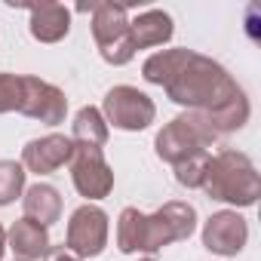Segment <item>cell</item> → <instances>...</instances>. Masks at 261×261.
<instances>
[{
  "label": "cell",
  "mask_w": 261,
  "mask_h": 261,
  "mask_svg": "<svg viewBox=\"0 0 261 261\" xmlns=\"http://www.w3.org/2000/svg\"><path fill=\"white\" fill-rule=\"evenodd\" d=\"M4 252H7V230L0 224V261H4Z\"/></svg>",
  "instance_id": "cell-21"
},
{
  "label": "cell",
  "mask_w": 261,
  "mask_h": 261,
  "mask_svg": "<svg viewBox=\"0 0 261 261\" xmlns=\"http://www.w3.org/2000/svg\"><path fill=\"white\" fill-rule=\"evenodd\" d=\"M13 261H22V258H13Z\"/></svg>",
  "instance_id": "cell-23"
},
{
  "label": "cell",
  "mask_w": 261,
  "mask_h": 261,
  "mask_svg": "<svg viewBox=\"0 0 261 261\" xmlns=\"http://www.w3.org/2000/svg\"><path fill=\"white\" fill-rule=\"evenodd\" d=\"M218 133L206 123V117L200 111H185L178 117H172L154 139V151L163 163L175 166L194 154H209L212 145H218Z\"/></svg>",
  "instance_id": "cell-4"
},
{
  "label": "cell",
  "mask_w": 261,
  "mask_h": 261,
  "mask_svg": "<svg viewBox=\"0 0 261 261\" xmlns=\"http://www.w3.org/2000/svg\"><path fill=\"white\" fill-rule=\"evenodd\" d=\"M19 114L40 120L46 126H59V123H65V114H68V95H65V89H59L49 80H40L34 74H22Z\"/></svg>",
  "instance_id": "cell-9"
},
{
  "label": "cell",
  "mask_w": 261,
  "mask_h": 261,
  "mask_svg": "<svg viewBox=\"0 0 261 261\" xmlns=\"http://www.w3.org/2000/svg\"><path fill=\"white\" fill-rule=\"evenodd\" d=\"M129 31H133V46L139 53V49H154L169 43L175 34V25L166 10H145L136 19H129Z\"/></svg>",
  "instance_id": "cell-14"
},
{
  "label": "cell",
  "mask_w": 261,
  "mask_h": 261,
  "mask_svg": "<svg viewBox=\"0 0 261 261\" xmlns=\"http://www.w3.org/2000/svg\"><path fill=\"white\" fill-rule=\"evenodd\" d=\"M200 191L209 200H218V203H227L237 209H249L261 197V175H258L255 163L249 160V154L227 148V151H218L215 157H209Z\"/></svg>",
  "instance_id": "cell-3"
},
{
  "label": "cell",
  "mask_w": 261,
  "mask_h": 261,
  "mask_svg": "<svg viewBox=\"0 0 261 261\" xmlns=\"http://www.w3.org/2000/svg\"><path fill=\"white\" fill-rule=\"evenodd\" d=\"M108 233H111V218L101 206L95 203H83L71 212L68 218V230H65V249L71 255H77L80 261L86 258H98L108 246Z\"/></svg>",
  "instance_id": "cell-7"
},
{
  "label": "cell",
  "mask_w": 261,
  "mask_h": 261,
  "mask_svg": "<svg viewBox=\"0 0 261 261\" xmlns=\"http://www.w3.org/2000/svg\"><path fill=\"white\" fill-rule=\"evenodd\" d=\"M22 209H25V218H31V221H37V224L49 227V224H56V221L62 218V194H59L53 185L37 181V185L25 188V194H22Z\"/></svg>",
  "instance_id": "cell-15"
},
{
  "label": "cell",
  "mask_w": 261,
  "mask_h": 261,
  "mask_svg": "<svg viewBox=\"0 0 261 261\" xmlns=\"http://www.w3.org/2000/svg\"><path fill=\"white\" fill-rule=\"evenodd\" d=\"M92 40L98 46V56L114 65L123 68L136 59V46H133V31H129V7L123 4H111L101 0L92 10Z\"/></svg>",
  "instance_id": "cell-5"
},
{
  "label": "cell",
  "mask_w": 261,
  "mask_h": 261,
  "mask_svg": "<svg viewBox=\"0 0 261 261\" xmlns=\"http://www.w3.org/2000/svg\"><path fill=\"white\" fill-rule=\"evenodd\" d=\"M43 261H80L77 255H71L65 246H49V252H46V258Z\"/></svg>",
  "instance_id": "cell-20"
},
{
  "label": "cell",
  "mask_w": 261,
  "mask_h": 261,
  "mask_svg": "<svg viewBox=\"0 0 261 261\" xmlns=\"http://www.w3.org/2000/svg\"><path fill=\"white\" fill-rule=\"evenodd\" d=\"M25 166L16 160H0V206L16 203V197L25 194Z\"/></svg>",
  "instance_id": "cell-17"
},
{
  "label": "cell",
  "mask_w": 261,
  "mask_h": 261,
  "mask_svg": "<svg viewBox=\"0 0 261 261\" xmlns=\"http://www.w3.org/2000/svg\"><path fill=\"white\" fill-rule=\"evenodd\" d=\"M197 230V209L185 200L163 203L154 215H145L136 206H126L117 218V249L123 255H157L160 249L191 240Z\"/></svg>",
  "instance_id": "cell-2"
},
{
  "label": "cell",
  "mask_w": 261,
  "mask_h": 261,
  "mask_svg": "<svg viewBox=\"0 0 261 261\" xmlns=\"http://www.w3.org/2000/svg\"><path fill=\"white\" fill-rule=\"evenodd\" d=\"M7 246L16 252V258L22 261H40L49 252V227L31 221V218H19L13 221V227L7 230Z\"/></svg>",
  "instance_id": "cell-13"
},
{
  "label": "cell",
  "mask_w": 261,
  "mask_h": 261,
  "mask_svg": "<svg viewBox=\"0 0 261 261\" xmlns=\"http://www.w3.org/2000/svg\"><path fill=\"white\" fill-rule=\"evenodd\" d=\"M71 181L77 188L80 197L92 200H105L114 191V169L105 160L101 148H89V145H74V157H71Z\"/></svg>",
  "instance_id": "cell-8"
},
{
  "label": "cell",
  "mask_w": 261,
  "mask_h": 261,
  "mask_svg": "<svg viewBox=\"0 0 261 261\" xmlns=\"http://www.w3.org/2000/svg\"><path fill=\"white\" fill-rule=\"evenodd\" d=\"M209 157H212V154H194V157L175 163V166H172V169H175V181H178L181 188H188V191L200 188V185H203V172H206Z\"/></svg>",
  "instance_id": "cell-18"
},
{
  "label": "cell",
  "mask_w": 261,
  "mask_h": 261,
  "mask_svg": "<svg viewBox=\"0 0 261 261\" xmlns=\"http://www.w3.org/2000/svg\"><path fill=\"white\" fill-rule=\"evenodd\" d=\"M108 136L111 129L101 117L98 108L86 105L74 114V123H71V142L74 145H89V148H105L108 145Z\"/></svg>",
  "instance_id": "cell-16"
},
{
  "label": "cell",
  "mask_w": 261,
  "mask_h": 261,
  "mask_svg": "<svg viewBox=\"0 0 261 261\" xmlns=\"http://www.w3.org/2000/svg\"><path fill=\"white\" fill-rule=\"evenodd\" d=\"M142 77L154 86H163L169 101L200 114H212L243 95V86L227 74L221 62L200 56L188 46L160 49L148 56L142 65Z\"/></svg>",
  "instance_id": "cell-1"
},
{
  "label": "cell",
  "mask_w": 261,
  "mask_h": 261,
  "mask_svg": "<svg viewBox=\"0 0 261 261\" xmlns=\"http://www.w3.org/2000/svg\"><path fill=\"white\" fill-rule=\"evenodd\" d=\"M249 243V224L237 209H221L212 212L203 224V246L215 255H240Z\"/></svg>",
  "instance_id": "cell-10"
},
{
  "label": "cell",
  "mask_w": 261,
  "mask_h": 261,
  "mask_svg": "<svg viewBox=\"0 0 261 261\" xmlns=\"http://www.w3.org/2000/svg\"><path fill=\"white\" fill-rule=\"evenodd\" d=\"M98 111L108 129L114 126V129H123V133H142L157 120V105L151 101V95L142 92L139 86H126V83L111 86Z\"/></svg>",
  "instance_id": "cell-6"
},
{
  "label": "cell",
  "mask_w": 261,
  "mask_h": 261,
  "mask_svg": "<svg viewBox=\"0 0 261 261\" xmlns=\"http://www.w3.org/2000/svg\"><path fill=\"white\" fill-rule=\"evenodd\" d=\"M25 7V4H19ZM28 31L34 40L40 43H59L68 37L71 31V10L65 4H56V0H43V4H28Z\"/></svg>",
  "instance_id": "cell-12"
},
{
  "label": "cell",
  "mask_w": 261,
  "mask_h": 261,
  "mask_svg": "<svg viewBox=\"0 0 261 261\" xmlns=\"http://www.w3.org/2000/svg\"><path fill=\"white\" fill-rule=\"evenodd\" d=\"M71 157H74V142H71V136H62V133L31 139L22 148L25 172H37V175H49V172L62 169L65 163H71Z\"/></svg>",
  "instance_id": "cell-11"
},
{
  "label": "cell",
  "mask_w": 261,
  "mask_h": 261,
  "mask_svg": "<svg viewBox=\"0 0 261 261\" xmlns=\"http://www.w3.org/2000/svg\"><path fill=\"white\" fill-rule=\"evenodd\" d=\"M139 261H157V258H151V255H145V258H139Z\"/></svg>",
  "instance_id": "cell-22"
},
{
  "label": "cell",
  "mask_w": 261,
  "mask_h": 261,
  "mask_svg": "<svg viewBox=\"0 0 261 261\" xmlns=\"http://www.w3.org/2000/svg\"><path fill=\"white\" fill-rule=\"evenodd\" d=\"M19 101H22V74L0 71V114L19 111Z\"/></svg>",
  "instance_id": "cell-19"
}]
</instances>
